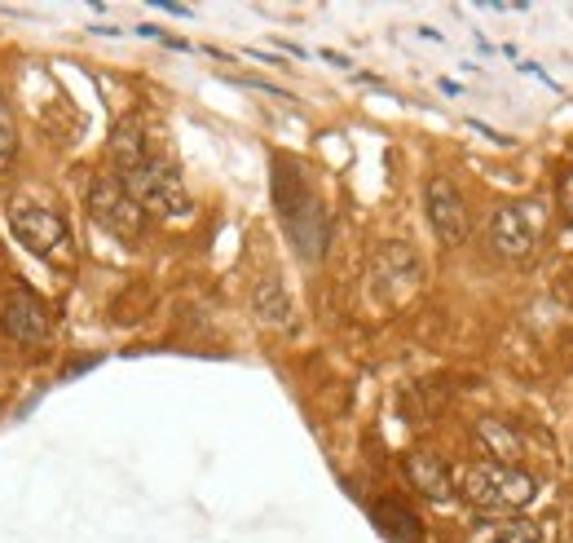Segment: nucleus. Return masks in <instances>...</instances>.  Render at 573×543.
<instances>
[{
    "mask_svg": "<svg viewBox=\"0 0 573 543\" xmlns=\"http://www.w3.org/2000/svg\"><path fill=\"white\" fill-rule=\"evenodd\" d=\"M539 234H543V203H503L490 221V248L503 257V261H525L534 257L539 248Z\"/></svg>",
    "mask_w": 573,
    "mask_h": 543,
    "instance_id": "5",
    "label": "nucleus"
},
{
    "mask_svg": "<svg viewBox=\"0 0 573 543\" xmlns=\"http://www.w3.org/2000/svg\"><path fill=\"white\" fill-rule=\"evenodd\" d=\"M0 327H4V336L18 341V345H44L49 332H53V319H49V305H44L35 292L18 288V292L4 301V310H0Z\"/></svg>",
    "mask_w": 573,
    "mask_h": 543,
    "instance_id": "8",
    "label": "nucleus"
},
{
    "mask_svg": "<svg viewBox=\"0 0 573 543\" xmlns=\"http://www.w3.org/2000/svg\"><path fill=\"white\" fill-rule=\"evenodd\" d=\"M88 212H93V221H97L102 230H111L115 239H142V230H146L142 203H137V199L124 190V181L111 177V173L93 177V186H88Z\"/></svg>",
    "mask_w": 573,
    "mask_h": 543,
    "instance_id": "4",
    "label": "nucleus"
},
{
    "mask_svg": "<svg viewBox=\"0 0 573 543\" xmlns=\"http://www.w3.org/2000/svg\"><path fill=\"white\" fill-rule=\"evenodd\" d=\"M9 226H13L18 243H27L35 257H58L71 243L66 221L58 212H49V208H13L9 212Z\"/></svg>",
    "mask_w": 573,
    "mask_h": 543,
    "instance_id": "7",
    "label": "nucleus"
},
{
    "mask_svg": "<svg viewBox=\"0 0 573 543\" xmlns=\"http://www.w3.org/2000/svg\"><path fill=\"white\" fill-rule=\"evenodd\" d=\"M424 203H428V221H433L441 243H463L468 239V230H472L468 203H463V195H459V186L450 177H433L424 186Z\"/></svg>",
    "mask_w": 573,
    "mask_h": 543,
    "instance_id": "6",
    "label": "nucleus"
},
{
    "mask_svg": "<svg viewBox=\"0 0 573 543\" xmlns=\"http://www.w3.org/2000/svg\"><path fill=\"white\" fill-rule=\"evenodd\" d=\"M274 203H279V217H283L295 252L304 261H317L326 248V217H322L317 199L309 195L300 168H291L286 159H274Z\"/></svg>",
    "mask_w": 573,
    "mask_h": 543,
    "instance_id": "2",
    "label": "nucleus"
},
{
    "mask_svg": "<svg viewBox=\"0 0 573 543\" xmlns=\"http://www.w3.org/2000/svg\"><path fill=\"white\" fill-rule=\"evenodd\" d=\"M459 495L477 509V513H490V518H512L521 509L534 504L539 487L525 469L517 464H499V460H477L459 473Z\"/></svg>",
    "mask_w": 573,
    "mask_h": 543,
    "instance_id": "1",
    "label": "nucleus"
},
{
    "mask_svg": "<svg viewBox=\"0 0 573 543\" xmlns=\"http://www.w3.org/2000/svg\"><path fill=\"white\" fill-rule=\"evenodd\" d=\"M406 478H410L415 491H419L424 500H433V504H450V495H455L450 469H446V460L433 456V451H410V456H406Z\"/></svg>",
    "mask_w": 573,
    "mask_h": 543,
    "instance_id": "10",
    "label": "nucleus"
},
{
    "mask_svg": "<svg viewBox=\"0 0 573 543\" xmlns=\"http://www.w3.org/2000/svg\"><path fill=\"white\" fill-rule=\"evenodd\" d=\"M556 203H561V217L573 226V168H565L556 181Z\"/></svg>",
    "mask_w": 573,
    "mask_h": 543,
    "instance_id": "16",
    "label": "nucleus"
},
{
    "mask_svg": "<svg viewBox=\"0 0 573 543\" xmlns=\"http://www.w3.org/2000/svg\"><path fill=\"white\" fill-rule=\"evenodd\" d=\"M18 155V124H13V111H9V97L0 93V173L13 164Z\"/></svg>",
    "mask_w": 573,
    "mask_h": 543,
    "instance_id": "15",
    "label": "nucleus"
},
{
    "mask_svg": "<svg viewBox=\"0 0 573 543\" xmlns=\"http://www.w3.org/2000/svg\"><path fill=\"white\" fill-rule=\"evenodd\" d=\"M252 310L265 327H291V301H286V288L279 279H261L257 292H252Z\"/></svg>",
    "mask_w": 573,
    "mask_h": 543,
    "instance_id": "12",
    "label": "nucleus"
},
{
    "mask_svg": "<svg viewBox=\"0 0 573 543\" xmlns=\"http://www.w3.org/2000/svg\"><path fill=\"white\" fill-rule=\"evenodd\" d=\"M371 279H375V296H379V301H384V288H388V283H397V301H402V296H410V292L419 288V261H415V252H410L406 243H384V248L375 252Z\"/></svg>",
    "mask_w": 573,
    "mask_h": 543,
    "instance_id": "9",
    "label": "nucleus"
},
{
    "mask_svg": "<svg viewBox=\"0 0 573 543\" xmlns=\"http://www.w3.org/2000/svg\"><path fill=\"white\" fill-rule=\"evenodd\" d=\"M477 438L490 447L486 456H494L499 464H512V456L521 451L517 434H512V429H503V420H481V425H477Z\"/></svg>",
    "mask_w": 573,
    "mask_h": 543,
    "instance_id": "13",
    "label": "nucleus"
},
{
    "mask_svg": "<svg viewBox=\"0 0 573 543\" xmlns=\"http://www.w3.org/2000/svg\"><path fill=\"white\" fill-rule=\"evenodd\" d=\"M481 543H543V540H539V526H530V522H494V526H486V540Z\"/></svg>",
    "mask_w": 573,
    "mask_h": 543,
    "instance_id": "14",
    "label": "nucleus"
},
{
    "mask_svg": "<svg viewBox=\"0 0 573 543\" xmlns=\"http://www.w3.org/2000/svg\"><path fill=\"white\" fill-rule=\"evenodd\" d=\"M371 518H375L379 535H388L393 543H424V522H419L406 504H397V500L371 504Z\"/></svg>",
    "mask_w": 573,
    "mask_h": 543,
    "instance_id": "11",
    "label": "nucleus"
},
{
    "mask_svg": "<svg viewBox=\"0 0 573 543\" xmlns=\"http://www.w3.org/2000/svg\"><path fill=\"white\" fill-rule=\"evenodd\" d=\"M119 181L124 190L142 203V212H155V217H190V195L177 177V168L168 159H159L155 150H146L137 164L119 168Z\"/></svg>",
    "mask_w": 573,
    "mask_h": 543,
    "instance_id": "3",
    "label": "nucleus"
}]
</instances>
